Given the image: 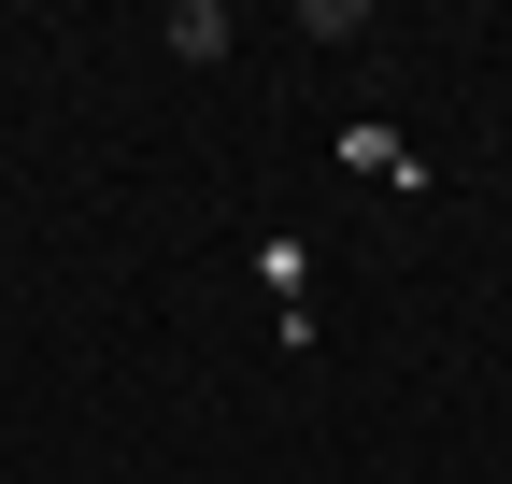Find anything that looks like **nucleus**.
Instances as JSON below:
<instances>
[{
    "label": "nucleus",
    "mask_w": 512,
    "mask_h": 484,
    "mask_svg": "<svg viewBox=\"0 0 512 484\" xmlns=\"http://www.w3.org/2000/svg\"><path fill=\"white\" fill-rule=\"evenodd\" d=\"M171 57H185V72H214V57H228V15H214V0H171V29H157Z\"/></svg>",
    "instance_id": "f257e3e1"
}]
</instances>
